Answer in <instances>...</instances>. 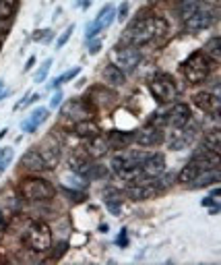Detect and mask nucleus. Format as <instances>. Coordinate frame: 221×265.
Listing matches in <instances>:
<instances>
[{
	"mask_svg": "<svg viewBox=\"0 0 221 265\" xmlns=\"http://www.w3.org/2000/svg\"><path fill=\"white\" fill-rule=\"evenodd\" d=\"M168 33V21L163 17H157V15H151V17H143V19H137L132 21L126 31L122 33L120 37V44H126V46H143V44H149L151 39L155 37H161Z\"/></svg>",
	"mask_w": 221,
	"mask_h": 265,
	"instance_id": "1",
	"label": "nucleus"
},
{
	"mask_svg": "<svg viewBox=\"0 0 221 265\" xmlns=\"http://www.w3.org/2000/svg\"><path fill=\"white\" fill-rule=\"evenodd\" d=\"M211 67H213V63L203 54V50H194L182 63V75L190 85H198V83L207 81V77L211 75Z\"/></svg>",
	"mask_w": 221,
	"mask_h": 265,
	"instance_id": "2",
	"label": "nucleus"
},
{
	"mask_svg": "<svg viewBox=\"0 0 221 265\" xmlns=\"http://www.w3.org/2000/svg\"><path fill=\"white\" fill-rule=\"evenodd\" d=\"M141 63V50L137 46H126V44H116L109 50V65L120 69L124 75L132 73Z\"/></svg>",
	"mask_w": 221,
	"mask_h": 265,
	"instance_id": "3",
	"label": "nucleus"
},
{
	"mask_svg": "<svg viewBox=\"0 0 221 265\" xmlns=\"http://www.w3.org/2000/svg\"><path fill=\"white\" fill-rule=\"evenodd\" d=\"M19 193L23 199L27 201H48L56 195V189H54L52 182H48L46 178L39 176H27L19 182Z\"/></svg>",
	"mask_w": 221,
	"mask_h": 265,
	"instance_id": "4",
	"label": "nucleus"
},
{
	"mask_svg": "<svg viewBox=\"0 0 221 265\" xmlns=\"http://www.w3.org/2000/svg\"><path fill=\"white\" fill-rule=\"evenodd\" d=\"M25 244L33 253H50L52 249V230L46 222H33L25 232Z\"/></svg>",
	"mask_w": 221,
	"mask_h": 265,
	"instance_id": "5",
	"label": "nucleus"
},
{
	"mask_svg": "<svg viewBox=\"0 0 221 265\" xmlns=\"http://www.w3.org/2000/svg\"><path fill=\"white\" fill-rule=\"evenodd\" d=\"M149 91L159 104H170L178 97V87L170 73H157L149 81Z\"/></svg>",
	"mask_w": 221,
	"mask_h": 265,
	"instance_id": "6",
	"label": "nucleus"
},
{
	"mask_svg": "<svg viewBox=\"0 0 221 265\" xmlns=\"http://www.w3.org/2000/svg\"><path fill=\"white\" fill-rule=\"evenodd\" d=\"M215 19H217V11H215V9H207V5H205V7H201L198 11H194L192 15L184 17V31H188V33H198V31L211 27V25L215 23Z\"/></svg>",
	"mask_w": 221,
	"mask_h": 265,
	"instance_id": "7",
	"label": "nucleus"
},
{
	"mask_svg": "<svg viewBox=\"0 0 221 265\" xmlns=\"http://www.w3.org/2000/svg\"><path fill=\"white\" fill-rule=\"evenodd\" d=\"M85 101L91 106L93 110H97V108H109V106L116 101V93L112 89H107L105 85H93L87 91Z\"/></svg>",
	"mask_w": 221,
	"mask_h": 265,
	"instance_id": "8",
	"label": "nucleus"
},
{
	"mask_svg": "<svg viewBox=\"0 0 221 265\" xmlns=\"http://www.w3.org/2000/svg\"><path fill=\"white\" fill-rule=\"evenodd\" d=\"M132 141H135L137 145H141V147H157V145L163 143V133H161L159 127L147 123L145 127H141V129L135 131Z\"/></svg>",
	"mask_w": 221,
	"mask_h": 265,
	"instance_id": "9",
	"label": "nucleus"
},
{
	"mask_svg": "<svg viewBox=\"0 0 221 265\" xmlns=\"http://www.w3.org/2000/svg\"><path fill=\"white\" fill-rule=\"evenodd\" d=\"M35 149L39 151V155H41V160H43V164H46L48 170L50 168H56V164L60 162V143L54 139V135H48L39 143V147H35Z\"/></svg>",
	"mask_w": 221,
	"mask_h": 265,
	"instance_id": "10",
	"label": "nucleus"
},
{
	"mask_svg": "<svg viewBox=\"0 0 221 265\" xmlns=\"http://www.w3.org/2000/svg\"><path fill=\"white\" fill-rule=\"evenodd\" d=\"M198 170H209V168H219L221 164V157H219V151H213L209 147H201L192 153V160H190Z\"/></svg>",
	"mask_w": 221,
	"mask_h": 265,
	"instance_id": "11",
	"label": "nucleus"
},
{
	"mask_svg": "<svg viewBox=\"0 0 221 265\" xmlns=\"http://www.w3.org/2000/svg\"><path fill=\"white\" fill-rule=\"evenodd\" d=\"M141 172L145 178H155L161 172H165V157L163 153H145L141 162Z\"/></svg>",
	"mask_w": 221,
	"mask_h": 265,
	"instance_id": "12",
	"label": "nucleus"
},
{
	"mask_svg": "<svg viewBox=\"0 0 221 265\" xmlns=\"http://www.w3.org/2000/svg\"><path fill=\"white\" fill-rule=\"evenodd\" d=\"M165 120H168L172 127H176V129H184V127H188L190 125V120H192V112H190V106L188 104H174L172 108H170V112L165 114Z\"/></svg>",
	"mask_w": 221,
	"mask_h": 265,
	"instance_id": "13",
	"label": "nucleus"
},
{
	"mask_svg": "<svg viewBox=\"0 0 221 265\" xmlns=\"http://www.w3.org/2000/svg\"><path fill=\"white\" fill-rule=\"evenodd\" d=\"M145 153L143 151H128V149H118L112 157V168H130V166H141Z\"/></svg>",
	"mask_w": 221,
	"mask_h": 265,
	"instance_id": "14",
	"label": "nucleus"
},
{
	"mask_svg": "<svg viewBox=\"0 0 221 265\" xmlns=\"http://www.w3.org/2000/svg\"><path fill=\"white\" fill-rule=\"evenodd\" d=\"M194 104L198 106V108H201L205 114H209V116H213V118L219 116V97H217V93L198 91V93L194 95Z\"/></svg>",
	"mask_w": 221,
	"mask_h": 265,
	"instance_id": "15",
	"label": "nucleus"
},
{
	"mask_svg": "<svg viewBox=\"0 0 221 265\" xmlns=\"http://www.w3.org/2000/svg\"><path fill=\"white\" fill-rule=\"evenodd\" d=\"M71 114H77L75 118H77V120H83V118H93L95 110L91 108V106H89L85 99H73V101H69L64 108H62V116H64V118H69Z\"/></svg>",
	"mask_w": 221,
	"mask_h": 265,
	"instance_id": "16",
	"label": "nucleus"
},
{
	"mask_svg": "<svg viewBox=\"0 0 221 265\" xmlns=\"http://www.w3.org/2000/svg\"><path fill=\"white\" fill-rule=\"evenodd\" d=\"M151 180H153V178H143V180H139V182H132V187L126 191V195H128L132 201L151 199V197L157 193V189H155V185H153Z\"/></svg>",
	"mask_w": 221,
	"mask_h": 265,
	"instance_id": "17",
	"label": "nucleus"
},
{
	"mask_svg": "<svg viewBox=\"0 0 221 265\" xmlns=\"http://www.w3.org/2000/svg\"><path fill=\"white\" fill-rule=\"evenodd\" d=\"M19 164H21V168H25V170H29V172H41V170H48V168H46V164H43V160H41V155H39V151H37L35 147L27 149V151L21 155Z\"/></svg>",
	"mask_w": 221,
	"mask_h": 265,
	"instance_id": "18",
	"label": "nucleus"
},
{
	"mask_svg": "<svg viewBox=\"0 0 221 265\" xmlns=\"http://www.w3.org/2000/svg\"><path fill=\"white\" fill-rule=\"evenodd\" d=\"M221 180V172L219 168H209V170H201L196 174V178L190 182L192 189H203V187H211V185H217Z\"/></svg>",
	"mask_w": 221,
	"mask_h": 265,
	"instance_id": "19",
	"label": "nucleus"
},
{
	"mask_svg": "<svg viewBox=\"0 0 221 265\" xmlns=\"http://www.w3.org/2000/svg\"><path fill=\"white\" fill-rule=\"evenodd\" d=\"M73 131H75V135H77V137H83V139H91V137L101 135V131H99L97 123H93L91 118L77 120V123L73 125Z\"/></svg>",
	"mask_w": 221,
	"mask_h": 265,
	"instance_id": "20",
	"label": "nucleus"
},
{
	"mask_svg": "<svg viewBox=\"0 0 221 265\" xmlns=\"http://www.w3.org/2000/svg\"><path fill=\"white\" fill-rule=\"evenodd\" d=\"M105 141H107V147H109V149H126L128 143L132 141V135L126 133V131H116V129H114V131L107 133Z\"/></svg>",
	"mask_w": 221,
	"mask_h": 265,
	"instance_id": "21",
	"label": "nucleus"
},
{
	"mask_svg": "<svg viewBox=\"0 0 221 265\" xmlns=\"http://www.w3.org/2000/svg\"><path fill=\"white\" fill-rule=\"evenodd\" d=\"M101 77H103V81L107 85H112V87H120V85L126 83V75L120 69H116L114 65H105L101 69Z\"/></svg>",
	"mask_w": 221,
	"mask_h": 265,
	"instance_id": "22",
	"label": "nucleus"
},
{
	"mask_svg": "<svg viewBox=\"0 0 221 265\" xmlns=\"http://www.w3.org/2000/svg\"><path fill=\"white\" fill-rule=\"evenodd\" d=\"M46 118H48V110H46V108H37V110H33V112L27 116V120L21 123V131H23V133H33Z\"/></svg>",
	"mask_w": 221,
	"mask_h": 265,
	"instance_id": "23",
	"label": "nucleus"
},
{
	"mask_svg": "<svg viewBox=\"0 0 221 265\" xmlns=\"http://www.w3.org/2000/svg\"><path fill=\"white\" fill-rule=\"evenodd\" d=\"M107 149H109V147H107V141H105V137L97 135V137H91V139L87 141L85 153H87L89 157H101V155H103Z\"/></svg>",
	"mask_w": 221,
	"mask_h": 265,
	"instance_id": "24",
	"label": "nucleus"
},
{
	"mask_svg": "<svg viewBox=\"0 0 221 265\" xmlns=\"http://www.w3.org/2000/svg\"><path fill=\"white\" fill-rule=\"evenodd\" d=\"M203 54L213 63V65H217L219 60H221V37L219 35H215V37H211L207 44H205V48H203Z\"/></svg>",
	"mask_w": 221,
	"mask_h": 265,
	"instance_id": "25",
	"label": "nucleus"
},
{
	"mask_svg": "<svg viewBox=\"0 0 221 265\" xmlns=\"http://www.w3.org/2000/svg\"><path fill=\"white\" fill-rule=\"evenodd\" d=\"M103 197H105V207L112 211V214H118L120 207H122V193L118 189H105L103 191Z\"/></svg>",
	"mask_w": 221,
	"mask_h": 265,
	"instance_id": "26",
	"label": "nucleus"
},
{
	"mask_svg": "<svg viewBox=\"0 0 221 265\" xmlns=\"http://www.w3.org/2000/svg\"><path fill=\"white\" fill-rule=\"evenodd\" d=\"M79 75H81V67H73V69H71V71H67L64 75H60V77L54 79V81L50 83V87H52V89H60L64 83H69V81L77 79Z\"/></svg>",
	"mask_w": 221,
	"mask_h": 265,
	"instance_id": "27",
	"label": "nucleus"
},
{
	"mask_svg": "<svg viewBox=\"0 0 221 265\" xmlns=\"http://www.w3.org/2000/svg\"><path fill=\"white\" fill-rule=\"evenodd\" d=\"M198 172H201V170H198L192 162H188V164L180 170V174H178V182H182V185H186V187H188V185L196 178V174H198Z\"/></svg>",
	"mask_w": 221,
	"mask_h": 265,
	"instance_id": "28",
	"label": "nucleus"
},
{
	"mask_svg": "<svg viewBox=\"0 0 221 265\" xmlns=\"http://www.w3.org/2000/svg\"><path fill=\"white\" fill-rule=\"evenodd\" d=\"M203 145H205V147H209V149H213V151H219V147H221L219 131H217V129L207 131V133H205V139H203Z\"/></svg>",
	"mask_w": 221,
	"mask_h": 265,
	"instance_id": "29",
	"label": "nucleus"
},
{
	"mask_svg": "<svg viewBox=\"0 0 221 265\" xmlns=\"http://www.w3.org/2000/svg\"><path fill=\"white\" fill-rule=\"evenodd\" d=\"M201 7H203L201 0H184V3H182V19L188 17V15H192V13L198 11Z\"/></svg>",
	"mask_w": 221,
	"mask_h": 265,
	"instance_id": "30",
	"label": "nucleus"
},
{
	"mask_svg": "<svg viewBox=\"0 0 221 265\" xmlns=\"http://www.w3.org/2000/svg\"><path fill=\"white\" fill-rule=\"evenodd\" d=\"M50 67H52V58H46V60L41 63V67L37 69V73H35V83H43V81H46V77H48V73H50Z\"/></svg>",
	"mask_w": 221,
	"mask_h": 265,
	"instance_id": "31",
	"label": "nucleus"
},
{
	"mask_svg": "<svg viewBox=\"0 0 221 265\" xmlns=\"http://www.w3.org/2000/svg\"><path fill=\"white\" fill-rule=\"evenodd\" d=\"M73 33H75V23H73V25H69V27L60 33V37L56 39V50H62V48L67 46V42L71 39V35H73Z\"/></svg>",
	"mask_w": 221,
	"mask_h": 265,
	"instance_id": "32",
	"label": "nucleus"
},
{
	"mask_svg": "<svg viewBox=\"0 0 221 265\" xmlns=\"http://www.w3.org/2000/svg\"><path fill=\"white\" fill-rule=\"evenodd\" d=\"M99 31H103V29H101V25L93 19V21L87 23V27H85V39H87V42H89V39H95V35H97Z\"/></svg>",
	"mask_w": 221,
	"mask_h": 265,
	"instance_id": "33",
	"label": "nucleus"
},
{
	"mask_svg": "<svg viewBox=\"0 0 221 265\" xmlns=\"http://www.w3.org/2000/svg\"><path fill=\"white\" fill-rule=\"evenodd\" d=\"M50 251H52V249H50ZM67 251H69V242H60L58 247H54V251H52V259H56V261H58Z\"/></svg>",
	"mask_w": 221,
	"mask_h": 265,
	"instance_id": "34",
	"label": "nucleus"
},
{
	"mask_svg": "<svg viewBox=\"0 0 221 265\" xmlns=\"http://www.w3.org/2000/svg\"><path fill=\"white\" fill-rule=\"evenodd\" d=\"M126 17H128V3H122L116 11V21L122 23V21H126Z\"/></svg>",
	"mask_w": 221,
	"mask_h": 265,
	"instance_id": "35",
	"label": "nucleus"
},
{
	"mask_svg": "<svg viewBox=\"0 0 221 265\" xmlns=\"http://www.w3.org/2000/svg\"><path fill=\"white\" fill-rule=\"evenodd\" d=\"M64 193H67V197H71L73 201H77V203H81V201H85V193H79V191H71V189H64Z\"/></svg>",
	"mask_w": 221,
	"mask_h": 265,
	"instance_id": "36",
	"label": "nucleus"
},
{
	"mask_svg": "<svg viewBox=\"0 0 221 265\" xmlns=\"http://www.w3.org/2000/svg\"><path fill=\"white\" fill-rule=\"evenodd\" d=\"M62 97H64V95H62V91H60V89H56V93H54V95H52V99H50V108H58V106L62 104Z\"/></svg>",
	"mask_w": 221,
	"mask_h": 265,
	"instance_id": "37",
	"label": "nucleus"
},
{
	"mask_svg": "<svg viewBox=\"0 0 221 265\" xmlns=\"http://www.w3.org/2000/svg\"><path fill=\"white\" fill-rule=\"evenodd\" d=\"M89 54H97V52L101 50V42L99 39H89Z\"/></svg>",
	"mask_w": 221,
	"mask_h": 265,
	"instance_id": "38",
	"label": "nucleus"
},
{
	"mask_svg": "<svg viewBox=\"0 0 221 265\" xmlns=\"http://www.w3.org/2000/svg\"><path fill=\"white\" fill-rule=\"evenodd\" d=\"M116 242H118L120 247H126V244H128V238H126V230H124V228L120 230V236H118V240H116Z\"/></svg>",
	"mask_w": 221,
	"mask_h": 265,
	"instance_id": "39",
	"label": "nucleus"
},
{
	"mask_svg": "<svg viewBox=\"0 0 221 265\" xmlns=\"http://www.w3.org/2000/svg\"><path fill=\"white\" fill-rule=\"evenodd\" d=\"M33 65H35V56H29V60H27V63H25V67H23V71H25V73H29V71L33 69Z\"/></svg>",
	"mask_w": 221,
	"mask_h": 265,
	"instance_id": "40",
	"label": "nucleus"
},
{
	"mask_svg": "<svg viewBox=\"0 0 221 265\" xmlns=\"http://www.w3.org/2000/svg\"><path fill=\"white\" fill-rule=\"evenodd\" d=\"M215 201H217V199H215V197H211V195H209V197H205V199H203V201H201V205H203V207H211V205H213V203H215Z\"/></svg>",
	"mask_w": 221,
	"mask_h": 265,
	"instance_id": "41",
	"label": "nucleus"
},
{
	"mask_svg": "<svg viewBox=\"0 0 221 265\" xmlns=\"http://www.w3.org/2000/svg\"><path fill=\"white\" fill-rule=\"evenodd\" d=\"M3 89H5V81H3V79H0V99H3V97H5V95H9V91H7V93H5V91H3Z\"/></svg>",
	"mask_w": 221,
	"mask_h": 265,
	"instance_id": "42",
	"label": "nucleus"
},
{
	"mask_svg": "<svg viewBox=\"0 0 221 265\" xmlns=\"http://www.w3.org/2000/svg\"><path fill=\"white\" fill-rule=\"evenodd\" d=\"M7 135H9V129H7V127H5V129H0V141H3Z\"/></svg>",
	"mask_w": 221,
	"mask_h": 265,
	"instance_id": "43",
	"label": "nucleus"
},
{
	"mask_svg": "<svg viewBox=\"0 0 221 265\" xmlns=\"http://www.w3.org/2000/svg\"><path fill=\"white\" fill-rule=\"evenodd\" d=\"M9 151V147H0V160H3V157H5V153Z\"/></svg>",
	"mask_w": 221,
	"mask_h": 265,
	"instance_id": "44",
	"label": "nucleus"
},
{
	"mask_svg": "<svg viewBox=\"0 0 221 265\" xmlns=\"http://www.w3.org/2000/svg\"><path fill=\"white\" fill-rule=\"evenodd\" d=\"M0 230H7V224H5V218L0 216Z\"/></svg>",
	"mask_w": 221,
	"mask_h": 265,
	"instance_id": "45",
	"label": "nucleus"
},
{
	"mask_svg": "<svg viewBox=\"0 0 221 265\" xmlns=\"http://www.w3.org/2000/svg\"><path fill=\"white\" fill-rule=\"evenodd\" d=\"M99 230H101V232H107V230H109V226H107V224H101V226H99Z\"/></svg>",
	"mask_w": 221,
	"mask_h": 265,
	"instance_id": "46",
	"label": "nucleus"
},
{
	"mask_svg": "<svg viewBox=\"0 0 221 265\" xmlns=\"http://www.w3.org/2000/svg\"><path fill=\"white\" fill-rule=\"evenodd\" d=\"M5 170H7V166H3V164H0V174H3Z\"/></svg>",
	"mask_w": 221,
	"mask_h": 265,
	"instance_id": "47",
	"label": "nucleus"
}]
</instances>
